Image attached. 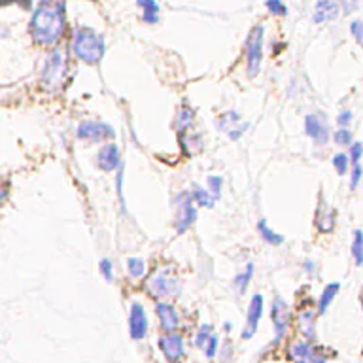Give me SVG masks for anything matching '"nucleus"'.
Wrapping results in <instances>:
<instances>
[{
	"instance_id": "9b49d317",
	"label": "nucleus",
	"mask_w": 363,
	"mask_h": 363,
	"mask_svg": "<svg viewBox=\"0 0 363 363\" xmlns=\"http://www.w3.org/2000/svg\"><path fill=\"white\" fill-rule=\"evenodd\" d=\"M148 314L144 311L142 303L133 301V303H131V309H129V333H131V339H133V341L146 339V337H148Z\"/></svg>"
},
{
	"instance_id": "e433bc0d",
	"label": "nucleus",
	"mask_w": 363,
	"mask_h": 363,
	"mask_svg": "<svg viewBox=\"0 0 363 363\" xmlns=\"http://www.w3.org/2000/svg\"><path fill=\"white\" fill-rule=\"evenodd\" d=\"M362 156H363V144L362 142H354V144L349 148L350 161L354 165H357L360 163V159H362Z\"/></svg>"
},
{
	"instance_id": "bb28decb",
	"label": "nucleus",
	"mask_w": 363,
	"mask_h": 363,
	"mask_svg": "<svg viewBox=\"0 0 363 363\" xmlns=\"http://www.w3.org/2000/svg\"><path fill=\"white\" fill-rule=\"evenodd\" d=\"M127 271H129L131 278L138 280L146 273V261L142 260V258H129L127 260Z\"/></svg>"
},
{
	"instance_id": "1a4fd4ad",
	"label": "nucleus",
	"mask_w": 363,
	"mask_h": 363,
	"mask_svg": "<svg viewBox=\"0 0 363 363\" xmlns=\"http://www.w3.org/2000/svg\"><path fill=\"white\" fill-rule=\"evenodd\" d=\"M176 231L185 233L197 222V208L191 199V193L184 191L176 197Z\"/></svg>"
},
{
	"instance_id": "f8f14e48",
	"label": "nucleus",
	"mask_w": 363,
	"mask_h": 363,
	"mask_svg": "<svg viewBox=\"0 0 363 363\" xmlns=\"http://www.w3.org/2000/svg\"><path fill=\"white\" fill-rule=\"evenodd\" d=\"M304 133L311 136L316 144H327L329 142V125L322 114H309L304 118Z\"/></svg>"
},
{
	"instance_id": "aec40b11",
	"label": "nucleus",
	"mask_w": 363,
	"mask_h": 363,
	"mask_svg": "<svg viewBox=\"0 0 363 363\" xmlns=\"http://www.w3.org/2000/svg\"><path fill=\"white\" fill-rule=\"evenodd\" d=\"M193 123H195V110H193L191 106H180L178 114H176V118H174V129H176V133L180 136H184L187 133V129H191Z\"/></svg>"
},
{
	"instance_id": "473e14b6",
	"label": "nucleus",
	"mask_w": 363,
	"mask_h": 363,
	"mask_svg": "<svg viewBox=\"0 0 363 363\" xmlns=\"http://www.w3.org/2000/svg\"><path fill=\"white\" fill-rule=\"evenodd\" d=\"M98 271H101V274H103V278L108 284H112L114 282V265H112L110 260H101V263H98Z\"/></svg>"
},
{
	"instance_id": "a19ab883",
	"label": "nucleus",
	"mask_w": 363,
	"mask_h": 363,
	"mask_svg": "<svg viewBox=\"0 0 363 363\" xmlns=\"http://www.w3.org/2000/svg\"><path fill=\"white\" fill-rule=\"evenodd\" d=\"M180 363H182V362H180Z\"/></svg>"
},
{
	"instance_id": "c9c22d12",
	"label": "nucleus",
	"mask_w": 363,
	"mask_h": 363,
	"mask_svg": "<svg viewBox=\"0 0 363 363\" xmlns=\"http://www.w3.org/2000/svg\"><path fill=\"white\" fill-rule=\"evenodd\" d=\"M350 32H352V37L356 38L357 44L363 45V21L362 19H354V21L350 23Z\"/></svg>"
},
{
	"instance_id": "ea45409f",
	"label": "nucleus",
	"mask_w": 363,
	"mask_h": 363,
	"mask_svg": "<svg viewBox=\"0 0 363 363\" xmlns=\"http://www.w3.org/2000/svg\"><path fill=\"white\" fill-rule=\"evenodd\" d=\"M362 309H363V299H362Z\"/></svg>"
},
{
	"instance_id": "c85d7f7f",
	"label": "nucleus",
	"mask_w": 363,
	"mask_h": 363,
	"mask_svg": "<svg viewBox=\"0 0 363 363\" xmlns=\"http://www.w3.org/2000/svg\"><path fill=\"white\" fill-rule=\"evenodd\" d=\"M331 163H333L335 171L339 172V174L342 176V174H346V172H349L350 163H352V161H350L349 154H344V152H339V154H335L333 156Z\"/></svg>"
},
{
	"instance_id": "20e7f679",
	"label": "nucleus",
	"mask_w": 363,
	"mask_h": 363,
	"mask_svg": "<svg viewBox=\"0 0 363 363\" xmlns=\"http://www.w3.org/2000/svg\"><path fill=\"white\" fill-rule=\"evenodd\" d=\"M180 280L169 269H157L156 273L146 280V291L156 299H167V297H176L180 293Z\"/></svg>"
},
{
	"instance_id": "ddd939ff",
	"label": "nucleus",
	"mask_w": 363,
	"mask_h": 363,
	"mask_svg": "<svg viewBox=\"0 0 363 363\" xmlns=\"http://www.w3.org/2000/svg\"><path fill=\"white\" fill-rule=\"evenodd\" d=\"M156 312L157 320H159V326H161V329H163L165 333H178L180 314L174 304L167 303V301H157Z\"/></svg>"
},
{
	"instance_id": "f03ea898",
	"label": "nucleus",
	"mask_w": 363,
	"mask_h": 363,
	"mask_svg": "<svg viewBox=\"0 0 363 363\" xmlns=\"http://www.w3.org/2000/svg\"><path fill=\"white\" fill-rule=\"evenodd\" d=\"M72 53L85 65H98L106 52V40L91 27H78L72 30Z\"/></svg>"
},
{
	"instance_id": "2f4dec72",
	"label": "nucleus",
	"mask_w": 363,
	"mask_h": 363,
	"mask_svg": "<svg viewBox=\"0 0 363 363\" xmlns=\"http://www.w3.org/2000/svg\"><path fill=\"white\" fill-rule=\"evenodd\" d=\"M218 350H220V337L214 333L210 337V341L207 342V346L203 349V354H205L207 360H214L218 356Z\"/></svg>"
},
{
	"instance_id": "58836bf2",
	"label": "nucleus",
	"mask_w": 363,
	"mask_h": 363,
	"mask_svg": "<svg viewBox=\"0 0 363 363\" xmlns=\"http://www.w3.org/2000/svg\"><path fill=\"white\" fill-rule=\"evenodd\" d=\"M303 269L307 271V274H314V271H316V263L312 260H307L303 263Z\"/></svg>"
},
{
	"instance_id": "4c0bfd02",
	"label": "nucleus",
	"mask_w": 363,
	"mask_h": 363,
	"mask_svg": "<svg viewBox=\"0 0 363 363\" xmlns=\"http://www.w3.org/2000/svg\"><path fill=\"white\" fill-rule=\"evenodd\" d=\"M350 121H352V110H342L339 116H337V125L341 127V129H349Z\"/></svg>"
},
{
	"instance_id": "423d86ee",
	"label": "nucleus",
	"mask_w": 363,
	"mask_h": 363,
	"mask_svg": "<svg viewBox=\"0 0 363 363\" xmlns=\"http://www.w3.org/2000/svg\"><path fill=\"white\" fill-rule=\"evenodd\" d=\"M286 356L291 363H327V360H329L326 350L304 341V339L289 342Z\"/></svg>"
},
{
	"instance_id": "cd10ccee",
	"label": "nucleus",
	"mask_w": 363,
	"mask_h": 363,
	"mask_svg": "<svg viewBox=\"0 0 363 363\" xmlns=\"http://www.w3.org/2000/svg\"><path fill=\"white\" fill-rule=\"evenodd\" d=\"M212 335H214V327L210 326V324H203V326L197 329V335H195V346L199 350L205 349Z\"/></svg>"
},
{
	"instance_id": "72a5a7b5",
	"label": "nucleus",
	"mask_w": 363,
	"mask_h": 363,
	"mask_svg": "<svg viewBox=\"0 0 363 363\" xmlns=\"http://www.w3.org/2000/svg\"><path fill=\"white\" fill-rule=\"evenodd\" d=\"M265 8H267L273 15H280V17H284V15L288 14V6L282 4L280 0H269V2H265Z\"/></svg>"
},
{
	"instance_id": "6e6552de",
	"label": "nucleus",
	"mask_w": 363,
	"mask_h": 363,
	"mask_svg": "<svg viewBox=\"0 0 363 363\" xmlns=\"http://www.w3.org/2000/svg\"><path fill=\"white\" fill-rule=\"evenodd\" d=\"M78 138L80 141H91V142H103V141H112L116 138V131L114 127L104 123V121H96V119H87L82 121L78 125Z\"/></svg>"
},
{
	"instance_id": "9d476101",
	"label": "nucleus",
	"mask_w": 363,
	"mask_h": 363,
	"mask_svg": "<svg viewBox=\"0 0 363 363\" xmlns=\"http://www.w3.org/2000/svg\"><path fill=\"white\" fill-rule=\"evenodd\" d=\"M159 350L169 363H180L185 356V339L182 333H165L159 339Z\"/></svg>"
},
{
	"instance_id": "f704fd0d",
	"label": "nucleus",
	"mask_w": 363,
	"mask_h": 363,
	"mask_svg": "<svg viewBox=\"0 0 363 363\" xmlns=\"http://www.w3.org/2000/svg\"><path fill=\"white\" fill-rule=\"evenodd\" d=\"M363 178V167L362 163L352 165V171H350V189H356L360 182Z\"/></svg>"
},
{
	"instance_id": "f3484780",
	"label": "nucleus",
	"mask_w": 363,
	"mask_h": 363,
	"mask_svg": "<svg viewBox=\"0 0 363 363\" xmlns=\"http://www.w3.org/2000/svg\"><path fill=\"white\" fill-rule=\"evenodd\" d=\"M316 314H318V311H314V309H304L297 316L299 333L303 335L304 341L312 342L316 339Z\"/></svg>"
},
{
	"instance_id": "c756f323",
	"label": "nucleus",
	"mask_w": 363,
	"mask_h": 363,
	"mask_svg": "<svg viewBox=\"0 0 363 363\" xmlns=\"http://www.w3.org/2000/svg\"><path fill=\"white\" fill-rule=\"evenodd\" d=\"M207 189L212 193V197L216 200L220 199V195H222L223 189V178L222 176H208L207 178Z\"/></svg>"
},
{
	"instance_id": "0eeeda50",
	"label": "nucleus",
	"mask_w": 363,
	"mask_h": 363,
	"mask_svg": "<svg viewBox=\"0 0 363 363\" xmlns=\"http://www.w3.org/2000/svg\"><path fill=\"white\" fill-rule=\"evenodd\" d=\"M271 322H273L274 335H276L274 344H278L286 337L289 324H291V309L282 297H274L273 307H271Z\"/></svg>"
},
{
	"instance_id": "a211bd4d",
	"label": "nucleus",
	"mask_w": 363,
	"mask_h": 363,
	"mask_svg": "<svg viewBox=\"0 0 363 363\" xmlns=\"http://www.w3.org/2000/svg\"><path fill=\"white\" fill-rule=\"evenodd\" d=\"M341 4L339 2H331V0H320L314 4V23H326L331 19H337L341 15Z\"/></svg>"
},
{
	"instance_id": "2eb2a0df",
	"label": "nucleus",
	"mask_w": 363,
	"mask_h": 363,
	"mask_svg": "<svg viewBox=\"0 0 363 363\" xmlns=\"http://www.w3.org/2000/svg\"><path fill=\"white\" fill-rule=\"evenodd\" d=\"M218 127L222 129L223 133H227V136H229L231 141H238V138L242 136V133L248 129V123L242 125V123H240L238 112L229 110L225 112L223 116H220V119H218Z\"/></svg>"
},
{
	"instance_id": "a878e982",
	"label": "nucleus",
	"mask_w": 363,
	"mask_h": 363,
	"mask_svg": "<svg viewBox=\"0 0 363 363\" xmlns=\"http://www.w3.org/2000/svg\"><path fill=\"white\" fill-rule=\"evenodd\" d=\"M352 258L356 267H363V231H354V238H352Z\"/></svg>"
},
{
	"instance_id": "b1692460",
	"label": "nucleus",
	"mask_w": 363,
	"mask_h": 363,
	"mask_svg": "<svg viewBox=\"0 0 363 363\" xmlns=\"http://www.w3.org/2000/svg\"><path fill=\"white\" fill-rule=\"evenodd\" d=\"M191 199L195 205H199V207L205 208H212L216 205V199L212 197V193L205 189V187H199V185H195L191 191Z\"/></svg>"
},
{
	"instance_id": "f257e3e1",
	"label": "nucleus",
	"mask_w": 363,
	"mask_h": 363,
	"mask_svg": "<svg viewBox=\"0 0 363 363\" xmlns=\"http://www.w3.org/2000/svg\"><path fill=\"white\" fill-rule=\"evenodd\" d=\"M30 37L38 45L59 42L67 29V4L65 2H40L30 15Z\"/></svg>"
},
{
	"instance_id": "39448f33",
	"label": "nucleus",
	"mask_w": 363,
	"mask_h": 363,
	"mask_svg": "<svg viewBox=\"0 0 363 363\" xmlns=\"http://www.w3.org/2000/svg\"><path fill=\"white\" fill-rule=\"evenodd\" d=\"M263 37H265V27L263 25H253L250 34L246 38V70L248 76L260 74L261 70V61H263Z\"/></svg>"
},
{
	"instance_id": "dca6fc26",
	"label": "nucleus",
	"mask_w": 363,
	"mask_h": 363,
	"mask_svg": "<svg viewBox=\"0 0 363 363\" xmlns=\"http://www.w3.org/2000/svg\"><path fill=\"white\" fill-rule=\"evenodd\" d=\"M96 165H98L101 171H119V167H121V154H119L118 146L116 144H106L104 148H101L98 156H96Z\"/></svg>"
},
{
	"instance_id": "5701e85b",
	"label": "nucleus",
	"mask_w": 363,
	"mask_h": 363,
	"mask_svg": "<svg viewBox=\"0 0 363 363\" xmlns=\"http://www.w3.org/2000/svg\"><path fill=\"white\" fill-rule=\"evenodd\" d=\"M258 231H260L261 238L271 246H280L284 245V237H282L280 233H276L273 227H269V223L265 220H260L258 222Z\"/></svg>"
},
{
	"instance_id": "4be33fe9",
	"label": "nucleus",
	"mask_w": 363,
	"mask_h": 363,
	"mask_svg": "<svg viewBox=\"0 0 363 363\" xmlns=\"http://www.w3.org/2000/svg\"><path fill=\"white\" fill-rule=\"evenodd\" d=\"M136 6L142 8V21L156 25L159 21V4L154 0H138Z\"/></svg>"
},
{
	"instance_id": "7ed1b4c3",
	"label": "nucleus",
	"mask_w": 363,
	"mask_h": 363,
	"mask_svg": "<svg viewBox=\"0 0 363 363\" xmlns=\"http://www.w3.org/2000/svg\"><path fill=\"white\" fill-rule=\"evenodd\" d=\"M68 55L63 48H55L44 61L40 82L48 93H59L67 82Z\"/></svg>"
},
{
	"instance_id": "412c9836",
	"label": "nucleus",
	"mask_w": 363,
	"mask_h": 363,
	"mask_svg": "<svg viewBox=\"0 0 363 363\" xmlns=\"http://www.w3.org/2000/svg\"><path fill=\"white\" fill-rule=\"evenodd\" d=\"M339 289H341V284H339V282H331V284H327L318 299V307H316L318 314H326L327 309L331 307L333 299L337 297V293H339Z\"/></svg>"
},
{
	"instance_id": "7c9ffc66",
	"label": "nucleus",
	"mask_w": 363,
	"mask_h": 363,
	"mask_svg": "<svg viewBox=\"0 0 363 363\" xmlns=\"http://www.w3.org/2000/svg\"><path fill=\"white\" fill-rule=\"evenodd\" d=\"M333 141L335 144L346 146V148H350V146L354 144V138H352V131H350V129H339V131H335Z\"/></svg>"
},
{
	"instance_id": "4468645a",
	"label": "nucleus",
	"mask_w": 363,
	"mask_h": 363,
	"mask_svg": "<svg viewBox=\"0 0 363 363\" xmlns=\"http://www.w3.org/2000/svg\"><path fill=\"white\" fill-rule=\"evenodd\" d=\"M261 316H263V295L256 293L250 301L248 307V318H246V327L242 331V339H252L253 335L258 333V327H260Z\"/></svg>"
},
{
	"instance_id": "6ab92c4d",
	"label": "nucleus",
	"mask_w": 363,
	"mask_h": 363,
	"mask_svg": "<svg viewBox=\"0 0 363 363\" xmlns=\"http://www.w3.org/2000/svg\"><path fill=\"white\" fill-rule=\"evenodd\" d=\"M316 229L320 233H331L335 229V210L326 205V200L320 199L316 210Z\"/></svg>"
},
{
	"instance_id": "393cba45",
	"label": "nucleus",
	"mask_w": 363,
	"mask_h": 363,
	"mask_svg": "<svg viewBox=\"0 0 363 363\" xmlns=\"http://www.w3.org/2000/svg\"><path fill=\"white\" fill-rule=\"evenodd\" d=\"M253 271H256V265L250 261V263L245 267V271L237 274V278H235V286H237L238 293H245L246 288H248V284H250L253 278Z\"/></svg>"
}]
</instances>
